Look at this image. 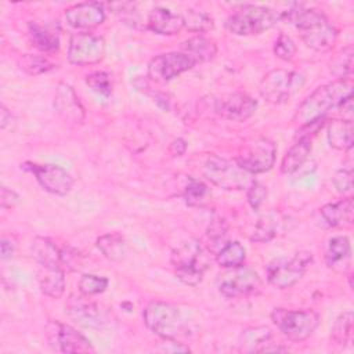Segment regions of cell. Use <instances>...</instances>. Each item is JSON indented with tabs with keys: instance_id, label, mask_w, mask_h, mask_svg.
<instances>
[{
	"instance_id": "obj_4",
	"label": "cell",
	"mask_w": 354,
	"mask_h": 354,
	"mask_svg": "<svg viewBox=\"0 0 354 354\" xmlns=\"http://www.w3.org/2000/svg\"><path fill=\"white\" fill-rule=\"evenodd\" d=\"M142 319L145 326L163 340H177L187 332L180 310L167 301H149L142 310Z\"/></svg>"
},
{
	"instance_id": "obj_18",
	"label": "cell",
	"mask_w": 354,
	"mask_h": 354,
	"mask_svg": "<svg viewBox=\"0 0 354 354\" xmlns=\"http://www.w3.org/2000/svg\"><path fill=\"white\" fill-rule=\"evenodd\" d=\"M295 225L293 218L279 210H270L264 213L256 223L250 235L253 242H270L274 238L290 231Z\"/></svg>"
},
{
	"instance_id": "obj_40",
	"label": "cell",
	"mask_w": 354,
	"mask_h": 354,
	"mask_svg": "<svg viewBox=\"0 0 354 354\" xmlns=\"http://www.w3.org/2000/svg\"><path fill=\"white\" fill-rule=\"evenodd\" d=\"M86 84L98 95L108 98L112 94L111 76L105 72L97 71L86 76Z\"/></svg>"
},
{
	"instance_id": "obj_8",
	"label": "cell",
	"mask_w": 354,
	"mask_h": 354,
	"mask_svg": "<svg viewBox=\"0 0 354 354\" xmlns=\"http://www.w3.org/2000/svg\"><path fill=\"white\" fill-rule=\"evenodd\" d=\"M271 321L289 340L303 342L318 328L319 315L308 308L286 310L278 307L271 311Z\"/></svg>"
},
{
	"instance_id": "obj_39",
	"label": "cell",
	"mask_w": 354,
	"mask_h": 354,
	"mask_svg": "<svg viewBox=\"0 0 354 354\" xmlns=\"http://www.w3.org/2000/svg\"><path fill=\"white\" fill-rule=\"evenodd\" d=\"M227 223L224 220H214L209 228H207V242H209V249L210 252L217 253L218 249H221L228 241H227Z\"/></svg>"
},
{
	"instance_id": "obj_37",
	"label": "cell",
	"mask_w": 354,
	"mask_h": 354,
	"mask_svg": "<svg viewBox=\"0 0 354 354\" xmlns=\"http://www.w3.org/2000/svg\"><path fill=\"white\" fill-rule=\"evenodd\" d=\"M19 66L29 75H41L55 68V65L43 55H33L25 54L19 59Z\"/></svg>"
},
{
	"instance_id": "obj_27",
	"label": "cell",
	"mask_w": 354,
	"mask_h": 354,
	"mask_svg": "<svg viewBox=\"0 0 354 354\" xmlns=\"http://www.w3.org/2000/svg\"><path fill=\"white\" fill-rule=\"evenodd\" d=\"M328 144L337 151H348L354 142L353 120L333 119L326 124Z\"/></svg>"
},
{
	"instance_id": "obj_15",
	"label": "cell",
	"mask_w": 354,
	"mask_h": 354,
	"mask_svg": "<svg viewBox=\"0 0 354 354\" xmlns=\"http://www.w3.org/2000/svg\"><path fill=\"white\" fill-rule=\"evenodd\" d=\"M21 169L30 171L40 187L54 195H66L73 187L72 176L61 166L53 163H33V162H24L21 163Z\"/></svg>"
},
{
	"instance_id": "obj_46",
	"label": "cell",
	"mask_w": 354,
	"mask_h": 354,
	"mask_svg": "<svg viewBox=\"0 0 354 354\" xmlns=\"http://www.w3.org/2000/svg\"><path fill=\"white\" fill-rule=\"evenodd\" d=\"M17 249V241L12 236H3L0 241V250H1V259L7 260L11 259Z\"/></svg>"
},
{
	"instance_id": "obj_38",
	"label": "cell",
	"mask_w": 354,
	"mask_h": 354,
	"mask_svg": "<svg viewBox=\"0 0 354 354\" xmlns=\"http://www.w3.org/2000/svg\"><path fill=\"white\" fill-rule=\"evenodd\" d=\"M209 195V188L205 183L191 178L184 188L183 198L188 206H201Z\"/></svg>"
},
{
	"instance_id": "obj_48",
	"label": "cell",
	"mask_w": 354,
	"mask_h": 354,
	"mask_svg": "<svg viewBox=\"0 0 354 354\" xmlns=\"http://www.w3.org/2000/svg\"><path fill=\"white\" fill-rule=\"evenodd\" d=\"M337 108L340 109L343 119L353 120V98H351V95H348L346 100H343V102Z\"/></svg>"
},
{
	"instance_id": "obj_7",
	"label": "cell",
	"mask_w": 354,
	"mask_h": 354,
	"mask_svg": "<svg viewBox=\"0 0 354 354\" xmlns=\"http://www.w3.org/2000/svg\"><path fill=\"white\" fill-rule=\"evenodd\" d=\"M303 73L289 69L270 71L259 84V93L270 104H285L304 86Z\"/></svg>"
},
{
	"instance_id": "obj_26",
	"label": "cell",
	"mask_w": 354,
	"mask_h": 354,
	"mask_svg": "<svg viewBox=\"0 0 354 354\" xmlns=\"http://www.w3.org/2000/svg\"><path fill=\"white\" fill-rule=\"evenodd\" d=\"M313 140L307 137L296 138L295 144L286 151L281 160V171L286 176L299 173L310 159Z\"/></svg>"
},
{
	"instance_id": "obj_2",
	"label": "cell",
	"mask_w": 354,
	"mask_h": 354,
	"mask_svg": "<svg viewBox=\"0 0 354 354\" xmlns=\"http://www.w3.org/2000/svg\"><path fill=\"white\" fill-rule=\"evenodd\" d=\"M353 84L350 79H336L317 87L296 109L293 122L300 127L314 120L322 119L326 113L337 108L343 100L351 95Z\"/></svg>"
},
{
	"instance_id": "obj_24",
	"label": "cell",
	"mask_w": 354,
	"mask_h": 354,
	"mask_svg": "<svg viewBox=\"0 0 354 354\" xmlns=\"http://www.w3.org/2000/svg\"><path fill=\"white\" fill-rule=\"evenodd\" d=\"M326 266L340 274H346L351 267V243L346 235H336L328 241L325 250Z\"/></svg>"
},
{
	"instance_id": "obj_30",
	"label": "cell",
	"mask_w": 354,
	"mask_h": 354,
	"mask_svg": "<svg viewBox=\"0 0 354 354\" xmlns=\"http://www.w3.org/2000/svg\"><path fill=\"white\" fill-rule=\"evenodd\" d=\"M28 36L30 43L43 53H53L59 47L58 35L50 28L40 25L39 22L28 24Z\"/></svg>"
},
{
	"instance_id": "obj_21",
	"label": "cell",
	"mask_w": 354,
	"mask_h": 354,
	"mask_svg": "<svg viewBox=\"0 0 354 354\" xmlns=\"http://www.w3.org/2000/svg\"><path fill=\"white\" fill-rule=\"evenodd\" d=\"M39 288L43 295L51 299L62 297L65 292V271L59 263L39 264Z\"/></svg>"
},
{
	"instance_id": "obj_32",
	"label": "cell",
	"mask_w": 354,
	"mask_h": 354,
	"mask_svg": "<svg viewBox=\"0 0 354 354\" xmlns=\"http://www.w3.org/2000/svg\"><path fill=\"white\" fill-rule=\"evenodd\" d=\"M246 259V249L238 241H228L216 253V261L223 268H232L243 264Z\"/></svg>"
},
{
	"instance_id": "obj_3",
	"label": "cell",
	"mask_w": 354,
	"mask_h": 354,
	"mask_svg": "<svg viewBox=\"0 0 354 354\" xmlns=\"http://www.w3.org/2000/svg\"><path fill=\"white\" fill-rule=\"evenodd\" d=\"M176 277L185 285L196 286L202 282L205 271L209 267L206 250L196 239L183 242L173 249L170 256Z\"/></svg>"
},
{
	"instance_id": "obj_5",
	"label": "cell",
	"mask_w": 354,
	"mask_h": 354,
	"mask_svg": "<svg viewBox=\"0 0 354 354\" xmlns=\"http://www.w3.org/2000/svg\"><path fill=\"white\" fill-rule=\"evenodd\" d=\"M279 19V11L266 6L246 4L228 17L225 28L236 36H253L274 28Z\"/></svg>"
},
{
	"instance_id": "obj_33",
	"label": "cell",
	"mask_w": 354,
	"mask_h": 354,
	"mask_svg": "<svg viewBox=\"0 0 354 354\" xmlns=\"http://www.w3.org/2000/svg\"><path fill=\"white\" fill-rule=\"evenodd\" d=\"M353 321H354V315L350 310L342 313L336 318V321L330 329V342L333 344L344 347L347 343L351 342Z\"/></svg>"
},
{
	"instance_id": "obj_41",
	"label": "cell",
	"mask_w": 354,
	"mask_h": 354,
	"mask_svg": "<svg viewBox=\"0 0 354 354\" xmlns=\"http://www.w3.org/2000/svg\"><path fill=\"white\" fill-rule=\"evenodd\" d=\"M274 54L282 61H292L296 54V44L293 39L285 33H279L274 43Z\"/></svg>"
},
{
	"instance_id": "obj_6",
	"label": "cell",
	"mask_w": 354,
	"mask_h": 354,
	"mask_svg": "<svg viewBox=\"0 0 354 354\" xmlns=\"http://www.w3.org/2000/svg\"><path fill=\"white\" fill-rule=\"evenodd\" d=\"M203 176L216 187L227 191L246 189L253 180V174L243 170L236 162L210 155L203 165Z\"/></svg>"
},
{
	"instance_id": "obj_42",
	"label": "cell",
	"mask_w": 354,
	"mask_h": 354,
	"mask_svg": "<svg viewBox=\"0 0 354 354\" xmlns=\"http://www.w3.org/2000/svg\"><path fill=\"white\" fill-rule=\"evenodd\" d=\"M267 198V188L259 181H252L246 188V199L253 210H259Z\"/></svg>"
},
{
	"instance_id": "obj_25",
	"label": "cell",
	"mask_w": 354,
	"mask_h": 354,
	"mask_svg": "<svg viewBox=\"0 0 354 354\" xmlns=\"http://www.w3.org/2000/svg\"><path fill=\"white\" fill-rule=\"evenodd\" d=\"M353 213H354V205H353L351 196L343 198L332 203H326L319 209L322 221L328 227H333V228L351 227Z\"/></svg>"
},
{
	"instance_id": "obj_23",
	"label": "cell",
	"mask_w": 354,
	"mask_h": 354,
	"mask_svg": "<svg viewBox=\"0 0 354 354\" xmlns=\"http://www.w3.org/2000/svg\"><path fill=\"white\" fill-rule=\"evenodd\" d=\"M147 26L162 36H174L184 29V19L181 14L173 12L166 7H155L149 11Z\"/></svg>"
},
{
	"instance_id": "obj_47",
	"label": "cell",
	"mask_w": 354,
	"mask_h": 354,
	"mask_svg": "<svg viewBox=\"0 0 354 354\" xmlns=\"http://www.w3.org/2000/svg\"><path fill=\"white\" fill-rule=\"evenodd\" d=\"M185 149H187V141L184 138L178 137L171 141V144L169 147V153L171 156H181V155H184Z\"/></svg>"
},
{
	"instance_id": "obj_20",
	"label": "cell",
	"mask_w": 354,
	"mask_h": 354,
	"mask_svg": "<svg viewBox=\"0 0 354 354\" xmlns=\"http://www.w3.org/2000/svg\"><path fill=\"white\" fill-rule=\"evenodd\" d=\"M65 313L76 324L86 328H100L104 324L100 307L88 300V296H71L65 303Z\"/></svg>"
},
{
	"instance_id": "obj_31",
	"label": "cell",
	"mask_w": 354,
	"mask_h": 354,
	"mask_svg": "<svg viewBox=\"0 0 354 354\" xmlns=\"http://www.w3.org/2000/svg\"><path fill=\"white\" fill-rule=\"evenodd\" d=\"M32 256L37 264L59 263L62 264V250L48 238L37 236L32 241Z\"/></svg>"
},
{
	"instance_id": "obj_43",
	"label": "cell",
	"mask_w": 354,
	"mask_h": 354,
	"mask_svg": "<svg viewBox=\"0 0 354 354\" xmlns=\"http://www.w3.org/2000/svg\"><path fill=\"white\" fill-rule=\"evenodd\" d=\"M332 184L339 194H348L353 189V170L351 169H339L332 177Z\"/></svg>"
},
{
	"instance_id": "obj_36",
	"label": "cell",
	"mask_w": 354,
	"mask_h": 354,
	"mask_svg": "<svg viewBox=\"0 0 354 354\" xmlns=\"http://www.w3.org/2000/svg\"><path fill=\"white\" fill-rule=\"evenodd\" d=\"M108 285H109V279L106 277H100L95 274H84L80 277L77 288L82 295L91 297L105 292Z\"/></svg>"
},
{
	"instance_id": "obj_16",
	"label": "cell",
	"mask_w": 354,
	"mask_h": 354,
	"mask_svg": "<svg viewBox=\"0 0 354 354\" xmlns=\"http://www.w3.org/2000/svg\"><path fill=\"white\" fill-rule=\"evenodd\" d=\"M257 101L246 93H231L214 101V111L218 116L232 122H245L254 115Z\"/></svg>"
},
{
	"instance_id": "obj_10",
	"label": "cell",
	"mask_w": 354,
	"mask_h": 354,
	"mask_svg": "<svg viewBox=\"0 0 354 354\" xmlns=\"http://www.w3.org/2000/svg\"><path fill=\"white\" fill-rule=\"evenodd\" d=\"M313 261V254L310 252L301 250L295 253L290 259L278 257L270 261L266 267V277L270 285L277 289H288L297 283L307 267Z\"/></svg>"
},
{
	"instance_id": "obj_44",
	"label": "cell",
	"mask_w": 354,
	"mask_h": 354,
	"mask_svg": "<svg viewBox=\"0 0 354 354\" xmlns=\"http://www.w3.org/2000/svg\"><path fill=\"white\" fill-rule=\"evenodd\" d=\"M19 201V195L7 187H1L0 189V205L3 209H11L14 207Z\"/></svg>"
},
{
	"instance_id": "obj_1",
	"label": "cell",
	"mask_w": 354,
	"mask_h": 354,
	"mask_svg": "<svg viewBox=\"0 0 354 354\" xmlns=\"http://www.w3.org/2000/svg\"><path fill=\"white\" fill-rule=\"evenodd\" d=\"M281 19L290 22L299 30L306 46L314 51H329L337 40V29L319 10L293 4L281 12Z\"/></svg>"
},
{
	"instance_id": "obj_17",
	"label": "cell",
	"mask_w": 354,
	"mask_h": 354,
	"mask_svg": "<svg viewBox=\"0 0 354 354\" xmlns=\"http://www.w3.org/2000/svg\"><path fill=\"white\" fill-rule=\"evenodd\" d=\"M65 19L77 32H90L105 21V8L98 1H84L65 10Z\"/></svg>"
},
{
	"instance_id": "obj_45",
	"label": "cell",
	"mask_w": 354,
	"mask_h": 354,
	"mask_svg": "<svg viewBox=\"0 0 354 354\" xmlns=\"http://www.w3.org/2000/svg\"><path fill=\"white\" fill-rule=\"evenodd\" d=\"M17 126V118L4 105L0 106V127L3 131H12Z\"/></svg>"
},
{
	"instance_id": "obj_14",
	"label": "cell",
	"mask_w": 354,
	"mask_h": 354,
	"mask_svg": "<svg viewBox=\"0 0 354 354\" xmlns=\"http://www.w3.org/2000/svg\"><path fill=\"white\" fill-rule=\"evenodd\" d=\"M105 55V40L91 32H77L69 39L68 59L71 64L83 66L100 62Z\"/></svg>"
},
{
	"instance_id": "obj_19",
	"label": "cell",
	"mask_w": 354,
	"mask_h": 354,
	"mask_svg": "<svg viewBox=\"0 0 354 354\" xmlns=\"http://www.w3.org/2000/svg\"><path fill=\"white\" fill-rule=\"evenodd\" d=\"M54 108L57 113L71 124H82L84 122V106L82 105L75 90L66 83H59L57 86L54 95Z\"/></svg>"
},
{
	"instance_id": "obj_35",
	"label": "cell",
	"mask_w": 354,
	"mask_h": 354,
	"mask_svg": "<svg viewBox=\"0 0 354 354\" xmlns=\"http://www.w3.org/2000/svg\"><path fill=\"white\" fill-rule=\"evenodd\" d=\"M353 47L347 46L332 58L329 69L337 79H350L353 73Z\"/></svg>"
},
{
	"instance_id": "obj_22",
	"label": "cell",
	"mask_w": 354,
	"mask_h": 354,
	"mask_svg": "<svg viewBox=\"0 0 354 354\" xmlns=\"http://www.w3.org/2000/svg\"><path fill=\"white\" fill-rule=\"evenodd\" d=\"M271 330L267 326H252L242 330L239 336V350L245 353L286 351V347H272Z\"/></svg>"
},
{
	"instance_id": "obj_13",
	"label": "cell",
	"mask_w": 354,
	"mask_h": 354,
	"mask_svg": "<svg viewBox=\"0 0 354 354\" xmlns=\"http://www.w3.org/2000/svg\"><path fill=\"white\" fill-rule=\"evenodd\" d=\"M195 65V61L181 51L159 54L149 61L147 77L153 83H167Z\"/></svg>"
},
{
	"instance_id": "obj_29",
	"label": "cell",
	"mask_w": 354,
	"mask_h": 354,
	"mask_svg": "<svg viewBox=\"0 0 354 354\" xmlns=\"http://www.w3.org/2000/svg\"><path fill=\"white\" fill-rule=\"evenodd\" d=\"M95 246L112 261H122L127 254V243L120 232H108L97 238Z\"/></svg>"
},
{
	"instance_id": "obj_28",
	"label": "cell",
	"mask_w": 354,
	"mask_h": 354,
	"mask_svg": "<svg viewBox=\"0 0 354 354\" xmlns=\"http://www.w3.org/2000/svg\"><path fill=\"white\" fill-rule=\"evenodd\" d=\"M181 53L189 55L195 64L212 61L217 54V46L214 40L205 37L202 35L194 36L181 43Z\"/></svg>"
},
{
	"instance_id": "obj_12",
	"label": "cell",
	"mask_w": 354,
	"mask_h": 354,
	"mask_svg": "<svg viewBox=\"0 0 354 354\" xmlns=\"http://www.w3.org/2000/svg\"><path fill=\"white\" fill-rule=\"evenodd\" d=\"M277 158V145L266 137L254 138L241 148L235 162L250 174L266 173L272 169Z\"/></svg>"
},
{
	"instance_id": "obj_11",
	"label": "cell",
	"mask_w": 354,
	"mask_h": 354,
	"mask_svg": "<svg viewBox=\"0 0 354 354\" xmlns=\"http://www.w3.org/2000/svg\"><path fill=\"white\" fill-rule=\"evenodd\" d=\"M44 335L48 342V346L58 353L80 354L95 351L88 337H86L73 326L64 324L58 319H50L46 324Z\"/></svg>"
},
{
	"instance_id": "obj_34",
	"label": "cell",
	"mask_w": 354,
	"mask_h": 354,
	"mask_svg": "<svg viewBox=\"0 0 354 354\" xmlns=\"http://www.w3.org/2000/svg\"><path fill=\"white\" fill-rule=\"evenodd\" d=\"M183 15L184 19V29L195 33H206L213 29L214 22L213 18L205 12L198 10H187Z\"/></svg>"
},
{
	"instance_id": "obj_9",
	"label": "cell",
	"mask_w": 354,
	"mask_h": 354,
	"mask_svg": "<svg viewBox=\"0 0 354 354\" xmlns=\"http://www.w3.org/2000/svg\"><path fill=\"white\" fill-rule=\"evenodd\" d=\"M216 286L220 295L227 299H236L256 295L263 288V281L257 271L248 266L224 268L216 278Z\"/></svg>"
}]
</instances>
